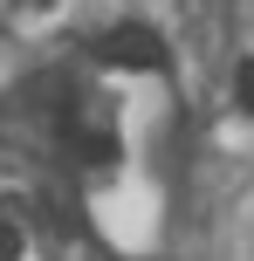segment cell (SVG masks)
<instances>
[{"label":"cell","instance_id":"1","mask_svg":"<svg viewBox=\"0 0 254 261\" xmlns=\"http://www.w3.org/2000/svg\"><path fill=\"white\" fill-rule=\"evenodd\" d=\"M96 62H103V69H158L165 62V41L151 35V28H110V35L96 41Z\"/></svg>","mask_w":254,"mask_h":261},{"label":"cell","instance_id":"2","mask_svg":"<svg viewBox=\"0 0 254 261\" xmlns=\"http://www.w3.org/2000/svg\"><path fill=\"white\" fill-rule=\"evenodd\" d=\"M76 151L90 158V165H110V158H117V144H110V138H76Z\"/></svg>","mask_w":254,"mask_h":261},{"label":"cell","instance_id":"3","mask_svg":"<svg viewBox=\"0 0 254 261\" xmlns=\"http://www.w3.org/2000/svg\"><path fill=\"white\" fill-rule=\"evenodd\" d=\"M234 96H241V110H254V55L234 69Z\"/></svg>","mask_w":254,"mask_h":261},{"label":"cell","instance_id":"4","mask_svg":"<svg viewBox=\"0 0 254 261\" xmlns=\"http://www.w3.org/2000/svg\"><path fill=\"white\" fill-rule=\"evenodd\" d=\"M21 248H27V241H21V227H14V220H0V261H21Z\"/></svg>","mask_w":254,"mask_h":261}]
</instances>
